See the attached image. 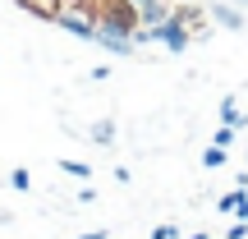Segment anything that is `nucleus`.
Returning a JSON list of instances; mask_svg holds the SVG:
<instances>
[{"label":"nucleus","mask_w":248,"mask_h":239,"mask_svg":"<svg viewBox=\"0 0 248 239\" xmlns=\"http://www.w3.org/2000/svg\"><path fill=\"white\" fill-rule=\"evenodd\" d=\"M152 239H179V225L175 221H161L156 230H152Z\"/></svg>","instance_id":"14"},{"label":"nucleus","mask_w":248,"mask_h":239,"mask_svg":"<svg viewBox=\"0 0 248 239\" xmlns=\"http://www.w3.org/2000/svg\"><path fill=\"white\" fill-rule=\"evenodd\" d=\"M230 5H239V9H244V5H248V0H230Z\"/></svg>","instance_id":"19"},{"label":"nucleus","mask_w":248,"mask_h":239,"mask_svg":"<svg viewBox=\"0 0 248 239\" xmlns=\"http://www.w3.org/2000/svg\"><path fill=\"white\" fill-rule=\"evenodd\" d=\"M188 239H207V235H202V230H198V235H188Z\"/></svg>","instance_id":"20"},{"label":"nucleus","mask_w":248,"mask_h":239,"mask_svg":"<svg viewBox=\"0 0 248 239\" xmlns=\"http://www.w3.org/2000/svg\"><path fill=\"white\" fill-rule=\"evenodd\" d=\"M88 133H92V143H101V147H106V143H115V120H97Z\"/></svg>","instance_id":"11"},{"label":"nucleus","mask_w":248,"mask_h":239,"mask_svg":"<svg viewBox=\"0 0 248 239\" xmlns=\"http://www.w3.org/2000/svg\"><path fill=\"white\" fill-rule=\"evenodd\" d=\"M97 23H106V28H120V32H138L142 28V18H138V5L133 0H101V9H97Z\"/></svg>","instance_id":"3"},{"label":"nucleus","mask_w":248,"mask_h":239,"mask_svg":"<svg viewBox=\"0 0 248 239\" xmlns=\"http://www.w3.org/2000/svg\"><path fill=\"white\" fill-rule=\"evenodd\" d=\"M133 5H147V0H133Z\"/></svg>","instance_id":"21"},{"label":"nucleus","mask_w":248,"mask_h":239,"mask_svg":"<svg viewBox=\"0 0 248 239\" xmlns=\"http://www.w3.org/2000/svg\"><path fill=\"white\" fill-rule=\"evenodd\" d=\"M9 189H14V193H28V189H32V170L14 166V170H9Z\"/></svg>","instance_id":"10"},{"label":"nucleus","mask_w":248,"mask_h":239,"mask_svg":"<svg viewBox=\"0 0 248 239\" xmlns=\"http://www.w3.org/2000/svg\"><path fill=\"white\" fill-rule=\"evenodd\" d=\"M55 23H60L69 37H78V42H97V14H92V9H83L78 0L55 9Z\"/></svg>","instance_id":"2"},{"label":"nucleus","mask_w":248,"mask_h":239,"mask_svg":"<svg viewBox=\"0 0 248 239\" xmlns=\"http://www.w3.org/2000/svg\"><path fill=\"white\" fill-rule=\"evenodd\" d=\"M234 133H239V129H234V124H221V129H216V147H234Z\"/></svg>","instance_id":"13"},{"label":"nucleus","mask_w":248,"mask_h":239,"mask_svg":"<svg viewBox=\"0 0 248 239\" xmlns=\"http://www.w3.org/2000/svg\"><path fill=\"white\" fill-rule=\"evenodd\" d=\"M216 115H221V124H234V129H244V124H248V115L239 111V101H234V97H225Z\"/></svg>","instance_id":"8"},{"label":"nucleus","mask_w":248,"mask_h":239,"mask_svg":"<svg viewBox=\"0 0 248 239\" xmlns=\"http://www.w3.org/2000/svg\"><path fill=\"white\" fill-rule=\"evenodd\" d=\"M212 23H221L225 32H239L244 28V9L230 5V0H212Z\"/></svg>","instance_id":"5"},{"label":"nucleus","mask_w":248,"mask_h":239,"mask_svg":"<svg viewBox=\"0 0 248 239\" xmlns=\"http://www.w3.org/2000/svg\"><path fill=\"white\" fill-rule=\"evenodd\" d=\"M234 216H239V221H248V198H244V203H239V212H234Z\"/></svg>","instance_id":"17"},{"label":"nucleus","mask_w":248,"mask_h":239,"mask_svg":"<svg viewBox=\"0 0 248 239\" xmlns=\"http://www.w3.org/2000/svg\"><path fill=\"white\" fill-rule=\"evenodd\" d=\"M244 198H248V189H239V184H234V189H225V193L216 198V212H221V216H234Z\"/></svg>","instance_id":"7"},{"label":"nucleus","mask_w":248,"mask_h":239,"mask_svg":"<svg viewBox=\"0 0 248 239\" xmlns=\"http://www.w3.org/2000/svg\"><path fill=\"white\" fill-rule=\"evenodd\" d=\"M97 46H101V51H110V55H133V51H138V42H133L129 32L106 28V23H97Z\"/></svg>","instance_id":"4"},{"label":"nucleus","mask_w":248,"mask_h":239,"mask_svg":"<svg viewBox=\"0 0 248 239\" xmlns=\"http://www.w3.org/2000/svg\"><path fill=\"white\" fill-rule=\"evenodd\" d=\"M88 79H92V83H106V79H110V69H106V64H97V69H88Z\"/></svg>","instance_id":"16"},{"label":"nucleus","mask_w":248,"mask_h":239,"mask_svg":"<svg viewBox=\"0 0 248 239\" xmlns=\"http://www.w3.org/2000/svg\"><path fill=\"white\" fill-rule=\"evenodd\" d=\"M225 157H230V147H216V143H212V147L202 152V166H207V170H221Z\"/></svg>","instance_id":"12"},{"label":"nucleus","mask_w":248,"mask_h":239,"mask_svg":"<svg viewBox=\"0 0 248 239\" xmlns=\"http://www.w3.org/2000/svg\"><path fill=\"white\" fill-rule=\"evenodd\" d=\"M78 239H106V230H88V235H78Z\"/></svg>","instance_id":"18"},{"label":"nucleus","mask_w":248,"mask_h":239,"mask_svg":"<svg viewBox=\"0 0 248 239\" xmlns=\"http://www.w3.org/2000/svg\"><path fill=\"white\" fill-rule=\"evenodd\" d=\"M170 14H175V9H170V0H147V5H138V18H142V28H152V23H166Z\"/></svg>","instance_id":"6"},{"label":"nucleus","mask_w":248,"mask_h":239,"mask_svg":"<svg viewBox=\"0 0 248 239\" xmlns=\"http://www.w3.org/2000/svg\"><path fill=\"white\" fill-rule=\"evenodd\" d=\"M60 170L69 179H92V166H88V161H78V157H60Z\"/></svg>","instance_id":"9"},{"label":"nucleus","mask_w":248,"mask_h":239,"mask_svg":"<svg viewBox=\"0 0 248 239\" xmlns=\"http://www.w3.org/2000/svg\"><path fill=\"white\" fill-rule=\"evenodd\" d=\"M225 239H248V221H234L230 230H225Z\"/></svg>","instance_id":"15"},{"label":"nucleus","mask_w":248,"mask_h":239,"mask_svg":"<svg viewBox=\"0 0 248 239\" xmlns=\"http://www.w3.org/2000/svg\"><path fill=\"white\" fill-rule=\"evenodd\" d=\"M133 42H156V46H166L170 55H184V51H188V42H193V32H188V23H184V18H175V14H170L166 23L138 28V32H133Z\"/></svg>","instance_id":"1"}]
</instances>
